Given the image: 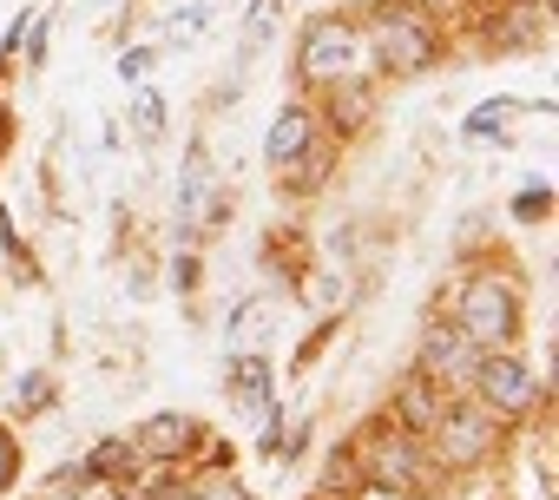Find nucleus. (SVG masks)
Listing matches in <instances>:
<instances>
[{"label":"nucleus","instance_id":"39448f33","mask_svg":"<svg viewBox=\"0 0 559 500\" xmlns=\"http://www.w3.org/2000/svg\"><path fill=\"white\" fill-rule=\"evenodd\" d=\"M435 441H441V461L474 467V461L493 454V421H487L480 408H448V415L435 421Z\"/></svg>","mask_w":559,"mask_h":500},{"label":"nucleus","instance_id":"2eb2a0df","mask_svg":"<svg viewBox=\"0 0 559 500\" xmlns=\"http://www.w3.org/2000/svg\"><path fill=\"white\" fill-rule=\"evenodd\" d=\"M34 402H47V382H40V376L21 382V408H27V415H34Z\"/></svg>","mask_w":559,"mask_h":500},{"label":"nucleus","instance_id":"6ab92c4d","mask_svg":"<svg viewBox=\"0 0 559 500\" xmlns=\"http://www.w3.org/2000/svg\"><path fill=\"white\" fill-rule=\"evenodd\" d=\"M204 500H250V493H243V487H237V480H217V487H211V493H204Z\"/></svg>","mask_w":559,"mask_h":500},{"label":"nucleus","instance_id":"6e6552de","mask_svg":"<svg viewBox=\"0 0 559 500\" xmlns=\"http://www.w3.org/2000/svg\"><path fill=\"white\" fill-rule=\"evenodd\" d=\"M310 139H317L310 112H304V106H284V112L270 119V145H263V152H270V165H276V171H284V165H297V158L310 152Z\"/></svg>","mask_w":559,"mask_h":500},{"label":"nucleus","instance_id":"9d476101","mask_svg":"<svg viewBox=\"0 0 559 500\" xmlns=\"http://www.w3.org/2000/svg\"><path fill=\"white\" fill-rule=\"evenodd\" d=\"M204 184H211V165H204V152H191V158H185V184H178V224H191V217H198Z\"/></svg>","mask_w":559,"mask_h":500},{"label":"nucleus","instance_id":"f8f14e48","mask_svg":"<svg viewBox=\"0 0 559 500\" xmlns=\"http://www.w3.org/2000/svg\"><path fill=\"white\" fill-rule=\"evenodd\" d=\"M237 389H243V402L250 408H270V369L250 356V362H237Z\"/></svg>","mask_w":559,"mask_h":500},{"label":"nucleus","instance_id":"aec40b11","mask_svg":"<svg viewBox=\"0 0 559 500\" xmlns=\"http://www.w3.org/2000/svg\"><path fill=\"white\" fill-rule=\"evenodd\" d=\"M0 250H21V237H14V224H8V211H0Z\"/></svg>","mask_w":559,"mask_h":500},{"label":"nucleus","instance_id":"ddd939ff","mask_svg":"<svg viewBox=\"0 0 559 500\" xmlns=\"http://www.w3.org/2000/svg\"><path fill=\"white\" fill-rule=\"evenodd\" d=\"M513 112V99H493V106H480V112H467V139H487L500 119Z\"/></svg>","mask_w":559,"mask_h":500},{"label":"nucleus","instance_id":"423d86ee","mask_svg":"<svg viewBox=\"0 0 559 500\" xmlns=\"http://www.w3.org/2000/svg\"><path fill=\"white\" fill-rule=\"evenodd\" d=\"M145 461H178L185 448H198V415H152L132 441Z\"/></svg>","mask_w":559,"mask_h":500},{"label":"nucleus","instance_id":"f3484780","mask_svg":"<svg viewBox=\"0 0 559 500\" xmlns=\"http://www.w3.org/2000/svg\"><path fill=\"white\" fill-rule=\"evenodd\" d=\"M145 67H152V47H145V53H126V60H119V73H126V80H139Z\"/></svg>","mask_w":559,"mask_h":500},{"label":"nucleus","instance_id":"f257e3e1","mask_svg":"<svg viewBox=\"0 0 559 500\" xmlns=\"http://www.w3.org/2000/svg\"><path fill=\"white\" fill-rule=\"evenodd\" d=\"M362 47H376V60H382L389 73H421V67H435L441 34H435V21H428L421 8H382V14L369 21V40H362Z\"/></svg>","mask_w":559,"mask_h":500},{"label":"nucleus","instance_id":"0eeeda50","mask_svg":"<svg viewBox=\"0 0 559 500\" xmlns=\"http://www.w3.org/2000/svg\"><path fill=\"white\" fill-rule=\"evenodd\" d=\"M415 461H421L415 441H382V448H376V487H389V493H421L428 474H421Z\"/></svg>","mask_w":559,"mask_h":500},{"label":"nucleus","instance_id":"a211bd4d","mask_svg":"<svg viewBox=\"0 0 559 500\" xmlns=\"http://www.w3.org/2000/svg\"><path fill=\"white\" fill-rule=\"evenodd\" d=\"M171 284H178V290H191V284H198V264H191V258H178V271H171Z\"/></svg>","mask_w":559,"mask_h":500},{"label":"nucleus","instance_id":"1a4fd4ad","mask_svg":"<svg viewBox=\"0 0 559 500\" xmlns=\"http://www.w3.org/2000/svg\"><path fill=\"white\" fill-rule=\"evenodd\" d=\"M428 376H441V382H467V376H474V343H467L461 330L435 323V330H428Z\"/></svg>","mask_w":559,"mask_h":500},{"label":"nucleus","instance_id":"4468645a","mask_svg":"<svg viewBox=\"0 0 559 500\" xmlns=\"http://www.w3.org/2000/svg\"><path fill=\"white\" fill-rule=\"evenodd\" d=\"M158 126H165V106H158V93H139V132L152 139Z\"/></svg>","mask_w":559,"mask_h":500},{"label":"nucleus","instance_id":"7ed1b4c3","mask_svg":"<svg viewBox=\"0 0 559 500\" xmlns=\"http://www.w3.org/2000/svg\"><path fill=\"white\" fill-rule=\"evenodd\" d=\"M474 389H480V402H487L493 415H526V408H539V382H533V369H526L520 356H487V362H474Z\"/></svg>","mask_w":559,"mask_h":500},{"label":"nucleus","instance_id":"20e7f679","mask_svg":"<svg viewBox=\"0 0 559 500\" xmlns=\"http://www.w3.org/2000/svg\"><path fill=\"white\" fill-rule=\"evenodd\" d=\"M356 60H362V34L356 27H343V21H317L310 27V40H304V80L310 86H323V80H343V73H356Z\"/></svg>","mask_w":559,"mask_h":500},{"label":"nucleus","instance_id":"dca6fc26","mask_svg":"<svg viewBox=\"0 0 559 500\" xmlns=\"http://www.w3.org/2000/svg\"><path fill=\"white\" fill-rule=\"evenodd\" d=\"M14 480V441H8V428H0V487Z\"/></svg>","mask_w":559,"mask_h":500},{"label":"nucleus","instance_id":"9b49d317","mask_svg":"<svg viewBox=\"0 0 559 500\" xmlns=\"http://www.w3.org/2000/svg\"><path fill=\"white\" fill-rule=\"evenodd\" d=\"M132 454H139L132 441H99L86 467H93V474H106V480H119V474H132Z\"/></svg>","mask_w":559,"mask_h":500},{"label":"nucleus","instance_id":"f03ea898","mask_svg":"<svg viewBox=\"0 0 559 500\" xmlns=\"http://www.w3.org/2000/svg\"><path fill=\"white\" fill-rule=\"evenodd\" d=\"M513 330H520V303L507 284H474L461 297V336L474 349H500V343H513Z\"/></svg>","mask_w":559,"mask_h":500}]
</instances>
